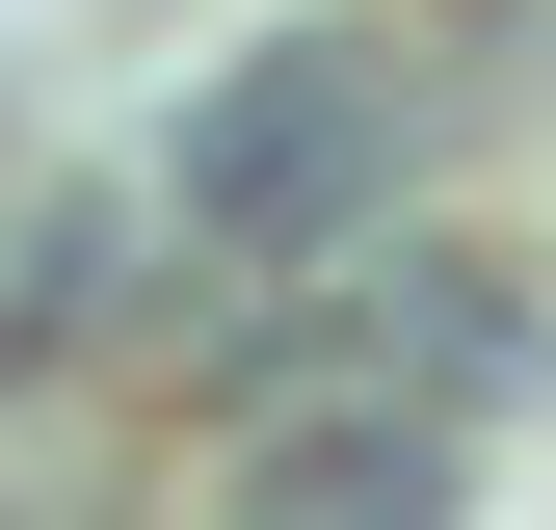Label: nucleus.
<instances>
[{
  "label": "nucleus",
  "mask_w": 556,
  "mask_h": 530,
  "mask_svg": "<svg viewBox=\"0 0 556 530\" xmlns=\"http://www.w3.org/2000/svg\"><path fill=\"white\" fill-rule=\"evenodd\" d=\"M186 318V239L132 160H0V398H80Z\"/></svg>",
  "instance_id": "2"
},
{
  "label": "nucleus",
  "mask_w": 556,
  "mask_h": 530,
  "mask_svg": "<svg viewBox=\"0 0 556 530\" xmlns=\"http://www.w3.org/2000/svg\"><path fill=\"white\" fill-rule=\"evenodd\" d=\"M451 27L425 0H318V27H265L239 80H186V132L132 186H160V239L186 265H318V239H371L397 186H425V132H451Z\"/></svg>",
  "instance_id": "1"
}]
</instances>
